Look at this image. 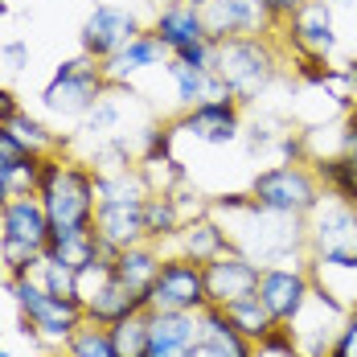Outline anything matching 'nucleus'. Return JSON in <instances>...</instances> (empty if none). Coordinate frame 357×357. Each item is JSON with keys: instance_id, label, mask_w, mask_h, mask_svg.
<instances>
[{"instance_id": "obj_31", "label": "nucleus", "mask_w": 357, "mask_h": 357, "mask_svg": "<svg viewBox=\"0 0 357 357\" xmlns=\"http://www.w3.org/2000/svg\"><path fill=\"white\" fill-rule=\"evenodd\" d=\"M119 91H123V86H111L107 95H103L95 107L82 115V128H78V132H86L91 140H107V136H119V119H123V107H119V99H115Z\"/></svg>"}, {"instance_id": "obj_23", "label": "nucleus", "mask_w": 357, "mask_h": 357, "mask_svg": "<svg viewBox=\"0 0 357 357\" xmlns=\"http://www.w3.org/2000/svg\"><path fill=\"white\" fill-rule=\"evenodd\" d=\"M197 321H202V357H255V345L226 321L222 308L206 304Z\"/></svg>"}, {"instance_id": "obj_4", "label": "nucleus", "mask_w": 357, "mask_h": 357, "mask_svg": "<svg viewBox=\"0 0 357 357\" xmlns=\"http://www.w3.org/2000/svg\"><path fill=\"white\" fill-rule=\"evenodd\" d=\"M8 300L17 308L21 324L33 333L45 349H62L74 333L86 324V312L74 296H54L37 275H13L8 280Z\"/></svg>"}, {"instance_id": "obj_34", "label": "nucleus", "mask_w": 357, "mask_h": 357, "mask_svg": "<svg viewBox=\"0 0 357 357\" xmlns=\"http://www.w3.org/2000/svg\"><path fill=\"white\" fill-rule=\"evenodd\" d=\"M33 275L50 287L54 296H74V287H78V271L62 267V263H54V259H41V267H37ZM74 300H78V296H74Z\"/></svg>"}, {"instance_id": "obj_40", "label": "nucleus", "mask_w": 357, "mask_h": 357, "mask_svg": "<svg viewBox=\"0 0 357 357\" xmlns=\"http://www.w3.org/2000/svg\"><path fill=\"white\" fill-rule=\"evenodd\" d=\"M341 78H345V86H349V95L357 99V58H354V62H345V66H341Z\"/></svg>"}, {"instance_id": "obj_17", "label": "nucleus", "mask_w": 357, "mask_h": 357, "mask_svg": "<svg viewBox=\"0 0 357 357\" xmlns=\"http://www.w3.org/2000/svg\"><path fill=\"white\" fill-rule=\"evenodd\" d=\"M206 17V33L210 41H226V37H259V33H271L275 21L263 13V4L255 0H210L202 8Z\"/></svg>"}, {"instance_id": "obj_16", "label": "nucleus", "mask_w": 357, "mask_h": 357, "mask_svg": "<svg viewBox=\"0 0 357 357\" xmlns=\"http://www.w3.org/2000/svg\"><path fill=\"white\" fill-rule=\"evenodd\" d=\"M41 181V156L17 140L8 128H0V206L17 197H33Z\"/></svg>"}, {"instance_id": "obj_15", "label": "nucleus", "mask_w": 357, "mask_h": 357, "mask_svg": "<svg viewBox=\"0 0 357 357\" xmlns=\"http://www.w3.org/2000/svg\"><path fill=\"white\" fill-rule=\"evenodd\" d=\"M148 357H202L197 312H152L148 308Z\"/></svg>"}, {"instance_id": "obj_32", "label": "nucleus", "mask_w": 357, "mask_h": 357, "mask_svg": "<svg viewBox=\"0 0 357 357\" xmlns=\"http://www.w3.org/2000/svg\"><path fill=\"white\" fill-rule=\"evenodd\" d=\"M107 333H111V345H115L119 357H148V308L115 321Z\"/></svg>"}, {"instance_id": "obj_8", "label": "nucleus", "mask_w": 357, "mask_h": 357, "mask_svg": "<svg viewBox=\"0 0 357 357\" xmlns=\"http://www.w3.org/2000/svg\"><path fill=\"white\" fill-rule=\"evenodd\" d=\"M308 259L324 267H357V206L324 193L321 206L304 218Z\"/></svg>"}, {"instance_id": "obj_46", "label": "nucleus", "mask_w": 357, "mask_h": 357, "mask_svg": "<svg viewBox=\"0 0 357 357\" xmlns=\"http://www.w3.org/2000/svg\"><path fill=\"white\" fill-rule=\"evenodd\" d=\"M255 4H263V13H267V0H255Z\"/></svg>"}, {"instance_id": "obj_13", "label": "nucleus", "mask_w": 357, "mask_h": 357, "mask_svg": "<svg viewBox=\"0 0 357 357\" xmlns=\"http://www.w3.org/2000/svg\"><path fill=\"white\" fill-rule=\"evenodd\" d=\"M173 128L193 136L197 144H210V148H226L243 136V103L238 99H214V103H197V107L181 111L173 119Z\"/></svg>"}, {"instance_id": "obj_30", "label": "nucleus", "mask_w": 357, "mask_h": 357, "mask_svg": "<svg viewBox=\"0 0 357 357\" xmlns=\"http://www.w3.org/2000/svg\"><path fill=\"white\" fill-rule=\"evenodd\" d=\"M4 128H8V132H13L17 140L25 144V148H33L37 156H50V152H66V148L74 144L70 136H58V132H50V128H45V123H41L37 115H29L25 107L17 111V115H13V119L4 123Z\"/></svg>"}, {"instance_id": "obj_43", "label": "nucleus", "mask_w": 357, "mask_h": 357, "mask_svg": "<svg viewBox=\"0 0 357 357\" xmlns=\"http://www.w3.org/2000/svg\"><path fill=\"white\" fill-rule=\"evenodd\" d=\"M345 123H354V128H357V103H354V111H349V119H345Z\"/></svg>"}, {"instance_id": "obj_24", "label": "nucleus", "mask_w": 357, "mask_h": 357, "mask_svg": "<svg viewBox=\"0 0 357 357\" xmlns=\"http://www.w3.org/2000/svg\"><path fill=\"white\" fill-rule=\"evenodd\" d=\"M45 259H54V263H62V267H70V271H82L86 263L107 259V250L99 243L95 226H91V230H50Z\"/></svg>"}, {"instance_id": "obj_26", "label": "nucleus", "mask_w": 357, "mask_h": 357, "mask_svg": "<svg viewBox=\"0 0 357 357\" xmlns=\"http://www.w3.org/2000/svg\"><path fill=\"white\" fill-rule=\"evenodd\" d=\"M144 308H148V300H144V296H136V291H128L119 280H111L99 296H91V300L82 304L86 321H91V324H103V328H111L115 321H123V317H132V312H144Z\"/></svg>"}, {"instance_id": "obj_25", "label": "nucleus", "mask_w": 357, "mask_h": 357, "mask_svg": "<svg viewBox=\"0 0 357 357\" xmlns=\"http://www.w3.org/2000/svg\"><path fill=\"white\" fill-rule=\"evenodd\" d=\"M165 70H169V78H173L177 103L185 111L197 107V103H214V99H226V95H230L214 70H193V66H185V62H177V58H169Z\"/></svg>"}, {"instance_id": "obj_2", "label": "nucleus", "mask_w": 357, "mask_h": 357, "mask_svg": "<svg viewBox=\"0 0 357 357\" xmlns=\"http://www.w3.org/2000/svg\"><path fill=\"white\" fill-rule=\"evenodd\" d=\"M37 202L45 206L54 230H91V226H95V210H99L95 169H91L86 160L66 156V152L41 156Z\"/></svg>"}, {"instance_id": "obj_5", "label": "nucleus", "mask_w": 357, "mask_h": 357, "mask_svg": "<svg viewBox=\"0 0 357 357\" xmlns=\"http://www.w3.org/2000/svg\"><path fill=\"white\" fill-rule=\"evenodd\" d=\"M50 214L33 197H17L8 206H0V259L8 267V275H33L45 259L50 243Z\"/></svg>"}, {"instance_id": "obj_47", "label": "nucleus", "mask_w": 357, "mask_h": 357, "mask_svg": "<svg viewBox=\"0 0 357 357\" xmlns=\"http://www.w3.org/2000/svg\"><path fill=\"white\" fill-rule=\"evenodd\" d=\"M0 345H4V328H0Z\"/></svg>"}, {"instance_id": "obj_36", "label": "nucleus", "mask_w": 357, "mask_h": 357, "mask_svg": "<svg viewBox=\"0 0 357 357\" xmlns=\"http://www.w3.org/2000/svg\"><path fill=\"white\" fill-rule=\"evenodd\" d=\"M328 357H357V304L345 312V321H341L333 345H328Z\"/></svg>"}, {"instance_id": "obj_19", "label": "nucleus", "mask_w": 357, "mask_h": 357, "mask_svg": "<svg viewBox=\"0 0 357 357\" xmlns=\"http://www.w3.org/2000/svg\"><path fill=\"white\" fill-rule=\"evenodd\" d=\"M152 33L169 45V54H177V50H185V45L210 37L206 33V17H202V8H193L189 0H169V4H160L156 17H152Z\"/></svg>"}, {"instance_id": "obj_33", "label": "nucleus", "mask_w": 357, "mask_h": 357, "mask_svg": "<svg viewBox=\"0 0 357 357\" xmlns=\"http://www.w3.org/2000/svg\"><path fill=\"white\" fill-rule=\"evenodd\" d=\"M62 349H66L70 357H119L115 345H111V333L103 328V324H91V321L82 324Z\"/></svg>"}, {"instance_id": "obj_9", "label": "nucleus", "mask_w": 357, "mask_h": 357, "mask_svg": "<svg viewBox=\"0 0 357 357\" xmlns=\"http://www.w3.org/2000/svg\"><path fill=\"white\" fill-rule=\"evenodd\" d=\"M144 296H148L152 312H202L210 304L202 263L185 259L177 250H165L160 271H156V280H152V287Z\"/></svg>"}, {"instance_id": "obj_39", "label": "nucleus", "mask_w": 357, "mask_h": 357, "mask_svg": "<svg viewBox=\"0 0 357 357\" xmlns=\"http://www.w3.org/2000/svg\"><path fill=\"white\" fill-rule=\"evenodd\" d=\"M17 111H21V99H17V91H13V86H0V128H4V123L17 115Z\"/></svg>"}, {"instance_id": "obj_29", "label": "nucleus", "mask_w": 357, "mask_h": 357, "mask_svg": "<svg viewBox=\"0 0 357 357\" xmlns=\"http://www.w3.org/2000/svg\"><path fill=\"white\" fill-rule=\"evenodd\" d=\"M222 312H226V321L234 324V328H238V333L247 337L250 345L267 341V337H271V333L280 328V321H275V317H271V312L263 308V300H259V296H243V300L226 304Z\"/></svg>"}, {"instance_id": "obj_27", "label": "nucleus", "mask_w": 357, "mask_h": 357, "mask_svg": "<svg viewBox=\"0 0 357 357\" xmlns=\"http://www.w3.org/2000/svg\"><path fill=\"white\" fill-rule=\"evenodd\" d=\"M181 226H185V214H181L173 189H169V193H148V197H144V234H148V243L169 247V243L177 238Z\"/></svg>"}, {"instance_id": "obj_37", "label": "nucleus", "mask_w": 357, "mask_h": 357, "mask_svg": "<svg viewBox=\"0 0 357 357\" xmlns=\"http://www.w3.org/2000/svg\"><path fill=\"white\" fill-rule=\"evenodd\" d=\"M169 58H177L185 66H193V70H210V62H214V41L206 37V41H193V45H185L177 54H169Z\"/></svg>"}, {"instance_id": "obj_38", "label": "nucleus", "mask_w": 357, "mask_h": 357, "mask_svg": "<svg viewBox=\"0 0 357 357\" xmlns=\"http://www.w3.org/2000/svg\"><path fill=\"white\" fill-rule=\"evenodd\" d=\"M0 58H4V66L13 74H21L29 66V41H4L0 45Z\"/></svg>"}, {"instance_id": "obj_11", "label": "nucleus", "mask_w": 357, "mask_h": 357, "mask_svg": "<svg viewBox=\"0 0 357 357\" xmlns=\"http://www.w3.org/2000/svg\"><path fill=\"white\" fill-rule=\"evenodd\" d=\"M275 33L291 54H321L328 58L337 50V17L328 0H304L284 25H275Z\"/></svg>"}, {"instance_id": "obj_21", "label": "nucleus", "mask_w": 357, "mask_h": 357, "mask_svg": "<svg viewBox=\"0 0 357 357\" xmlns=\"http://www.w3.org/2000/svg\"><path fill=\"white\" fill-rule=\"evenodd\" d=\"M169 247L177 250V255H185V259H193V263H210V259L230 250V234H226V226L214 214H197L181 226L177 238Z\"/></svg>"}, {"instance_id": "obj_18", "label": "nucleus", "mask_w": 357, "mask_h": 357, "mask_svg": "<svg viewBox=\"0 0 357 357\" xmlns=\"http://www.w3.org/2000/svg\"><path fill=\"white\" fill-rule=\"evenodd\" d=\"M95 234H99V243L107 250V259L123 247L148 243V234H144V202H99Z\"/></svg>"}, {"instance_id": "obj_22", "label": "nucleus", "mask_w": 357, "mask_h": 357, "mask_svg": "<svg viewBox=\"0 0 357 357\" xmlns=\"http://www.w3.org/2000/svg\"><path fill=\"white\" fill-rule=\"evenodd\" d=\"M160 259H165V247H156V243H136V247H123L111 255V267H115V280L128 287V291H136L144 296L152 280H156V271H160ZM148 300V296H144Z\"/></svg>"}, {"instance_id": "obj_1", "label": "nucleus", "mask_w": 357, "mask_h": 357, "mask_svg": "<svg viewBox=\"0 0 357 357\" xmlns=\"http://www.w3.org/2000/svg\"><path fill=\"white\" fill-rule=\"evenodd\" d=\"M210 214L226 226L230 247L243 250L259 267H304L308 263V230L304 218L271 214L255 206L250 193H230L210 202Z\"/></svg>"}, {"instance_id": "obj_35", "label": "nucleus", "mask_w": 357, "mask_h": 357, "mask_svg": "<svg viewBox=\"0 0 357 357\" xmlns=\"http://www.w3.org/2000/svg\"><path fill=\"white\" fill-rule=\"evenodd\" d=\"M255 357H304V349L296 345L291 328H287V324H280L267 341H259V345H255Z\"/></svg>"}, {"instance_id": "obj_3", "label": "nucleus", "mask_w": 357, "mask_h": 357, "mask_svg": "<svg viewBox=\"0 0 357 357\" xmlns=\"http://www.w3.org/2000/svg\"><path fill=\"white\" fill-rule=\"evenodd\" d=\"M284 66V50L280 33H259V37H226L214 41V62L210 70L222 78V86L230 91V99H238L243 107L259 103L267 95V86L280 78Z\"/></svg>"}, {"instance_id": "obj_41", "label": "nucleus", "mask_w": 357, "mask_h": 357, "mask_svg": "<svg viewBox=\"0 0 357 357\" xmlns=\"http://www.w3.org/2000/svg\"><path fill=\"white\" fill-rule=\"evenodd\" d=\"M8 280H13V275H8V267H4V259H0V291H8Z\"/></svg>"}, {"instance_id": "obj_10", "label": "nucleus", "mask_w": 357, "mask_h": 357, "mask_svg": "<svg viewBox=\"0 0 357 357\" xmlns=\"http://www.w3.org/2000/svg\"><path fill=\"white\" fill-rule=\"evenodd\" d=\"M140 33H144V21L132 8H123V4H95L86 13L82 29H78V50L86 58H95V62H107L111 54H119L132 37H140Z\"/></svg>"}, {"instance_id": "obj_44", "label": "nucleus", "mask_w": 357, "mask_h": 357, "mask_svg": "<svg viewBox=\"0 0 357 357\" xmlns=\"http://www.w3.org/2000/svg\"><path fill=\"white\" fill-rule=\"evenodd\" d=\"M189 4H193V8H206V4H210V0H189Z\"/></svg>"}, {"instance_id": "obj_12", "label": "nucleus", "mask_w": 357, "mask_h": 357, "mask_svg": "<svg viewBox=\"0 0 357 357\" xmlns=\"http://www.w3.org/2000/svg\"><path fill=\"white\" fill-rule=\"evenodd\" d=\"M255 296L263 300V308L280 324H291L304 312V304L312 300V271H308V263L304 267H263Z\"/></svg>"}, {"instance_id": "obj_6", "label": "nucleus", "mask_w": 357, "mask_h": 357, "mask_svg": "<svg viewBox=\"0 0 357 357\" xmlns=\"http://www.w3.org/2000/svg\"><path fill=\"white\" fill-rule=\"evenodd\" d=\"M250 197L255 206L271 210V214H291L308 218L324 197V185L317 177V169H308V160H280L271 169H259L250 177Z\"/></svg>"}, {"instance_id": "obj_7", "label": "nucleus", "mask_w": 357, "mask_h": 357, "mask_svg": "<svg viewBox=\"0 0 357 357\" xmlns=\"http://www.w3.org/2000/svg\"><path fill=\"white\" fill-rule=\"evenodd\" d=\"M111 86H115V82L103 74V62H95V58H86V54L78 50V54L66 58V62L54 70V78L45 82L41 107L50 111V115H58V119H82Z\"/></svg>"}, {"instance_id": "obj_20", "label": "nucleus", "mask_w": 357, "mask_h": 357, "mask_svg": "<svg viewBox=\"0 0 357 357\" xmlns=\"http://www.w3.org/2000/svg\"><path fill=\"white\" fill-rule=\"evenodd\" d=\"M165 62H169V45L152 33V29H144L140 37H132L119 54H111L107 62H103V74H107L115 86H128L132 74L156 70V66H165Z\"/></svg>"}, {"instance_id": "obj_28", "label": "nucleus", "mask_w": 357, "mask_h": 357, "mask_svg": "<svg viewBox=\"0 0 357 357\" xmlns=\"http://www.w3.org/2000/svg\"><path fill=\"white\" fill-rule=\"evenodd\" d=\"M317 177L328 197L357 206V152H337V156L317 160Z\"/></svg>"}, {"instance_id": "obj_45", "label": "nucleus", "mask_w": 357, "mask_h": 357, "mask_svg": "<svg viewBox=\"0 0 357 357\" xmlns=\"http://www.w3.org/2000/svg\"><path fill=\"white\" fill-rule=\"evenodd\" d=\"M4 13H8V4H4V0H0V17H4Z\"/></svg>"}, {"instance_id": "obj_42", "label": "nucleus", "mask_w": 357, "mask_h": 357, "mask_svg": "<svg viewBox=\"0 0 357 357\" xmlns=\"http://www.w3.org/2000/svg\"><path fill=\"white\" fill-rule=\"evenodd\" d=\"M37 357H70V354H66V349H41Z\"/></svg>"}, {"instance_id": "obj_14", "label": "nucleus", "mask_w": 357, "mask_h": 357, "mask_svg": "<svg viewBox=\"0 0 357 357\" xmlns=\"http://www.w3.org/2000/svg\"><path fill=\"white\" fill-rule=\"evenodd\" d=\"M202 271H206V296H210V304H214V308H226V304H234V300L259 291V271H263V267L250 263L243 250L230 247L226 255L202 263Z\"/></svg>"}]
</instances>
